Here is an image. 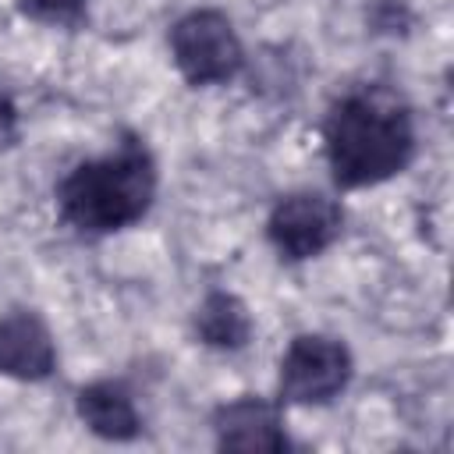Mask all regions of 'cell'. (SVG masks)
<instances>
[{"label":"cell","mask_w":454,"mask_h":454,"mask_svg":"<svg viewBox=\"0 0 454 454\" xmlns=\"http://www.w3.org/2000/svg\"><path fill=\"white\" fill-rule=\"evenodd\" d=\"M323 149L340 188L380 184L401 174L415 156L411 110L387 85H358L330 106Z\"/></svg>","instance_id":"1"},{"label":"cell","mask_w":454,"mask_h":454,"mask_svg":"<svg viewBox=\"0 0 454 454\" xmlns=\"http://www.w3.org/2000/svg\"><path fill=\"white\" fill-rule=\"evenodd\" d=\"M156 199V160L138 138L67 170L57 184V209L78 234H114L138 223Z\"/></svg>","instance_id":"2"},{"label":"cell","mask_w":454,"mask_h":454,"mask_svg":"<svg viewBox=\"0 0 454 454\" xmlns=\"http://www.w3.org/2000/svg\"><path fill=\"white\" fill-rule=\"evenodd\" d=\"M170 53L184 82L192 85H220L231 82L245 64V46L223 11L199 7L174 21Z\"/></svg>","instance_id":"3"},{"label":"cell","mask_w":454,"mask_h":454,"mask_svg":"<svg viewBox=\"0 0 454 454\" xmlns=\"http://www.w3.org/2000/svg\"><path fill=\"white\" fill-rule=\"evenodd\" d=\"M351 351L344 340L326 333H298L280 358V401L287 404H326L351 383Z\"/></svg>","instance_id":"4"},{"label":"cell","mask_w":454,"mask_h":454,"mask_svg":"<svg viewBox=\"0 0 454 454\" xmlns=\"http://www.w3.org/2000/svg\"><path fill=\"white\" fill-rule=\"evenodd\" d=\"M344 231V213L333 199L319 192H291L277 199L266 216V238L273 252L287 262L312 259L326 252Z\"/></svg>","instance_id":"5"},{"label":"cell","mask_w":454,"mask_h":454,"mask_svg":"<svg viewBox=\"0 0 454 454\" xmlns=\"http://www.w3.org/2000/svg\"><path fill=\"white\" fill-rule=\"evenodd\" d=\"M213 436L220 450H287L280 408L259 394H241L213 411Z\"/></svg>","instance_id":"6"},{"label":"cell","mask_w":454,"mask_h":454,"mask_svg":"<svg viewBox=\"0 0 454 454\" xmlns=\"http://www.w3.org/2000/svg\"><path fill=\"white\" fill-rule=\"evenodd\" d=\"M57 369V344L50 326L32 309H11L0 316V372L21 383L50 380Z\"/></svg>","instance_id":"7"},{"label":"cell","mask_w":454,"mask_h":454,"mask_svg":"<svg viewBox=\"0 0 454 454\" xmlns=\"http://www.w3.org/2000/svg\"><path fill=\"white\" fill-rule=\"evenodd\" d=\"M74 411L78 419L103 440H135L142 433V419L135 408V397L114 383V380H96L74 394Z\"/></svg>","instance_id":"8"},{"label":"cell","mask_w":454,"mask_h":454,"mask_svg":"<svg viewBox=\"0 0 454 454\" xmlns=\"http://www.w3.org/2000/svg\"><path fill=\"white\" fill-rule=\"evenodd\" d=\"M195 337L216 351H241L252 337V316L231 291H209L195 309Z\"/></svg>","instance_id":"9"},{"label":"cell","mask_w":454,"mask_h":454,"mask_svg":"<svg viewBox=\"0 0 454 454\" xmlns=\"http://www.w3.org/2000/svg\"><path fill=\"white\" fill-rule=\"evenodd\" d=\"M18 11L46 25H78L85 18V0H18Z\"/></svg>","instance_id":"10"},{"label":"cell","mask_w":454,"mask_h":454,"mask_svg":"<svg viewBox=\"0 0 454 454\" xmlns=\"http://www.w3.org/2000/svg\"><path fill=\"white\" fill-rule=\"evenodd\" d=\"M18 135H21L18 131V106L7 92H0V153L18 145Z\"/></svg>","instance_id":"11"}]
</instances>
